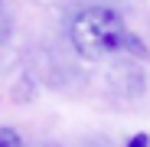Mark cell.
Listing matches in <instances>:
<instances>
[{
	"instance_id": "6da1fadb",
	"label": "cell",
	"mask_w": 150,
	"mask_h": 147,
	"mask_svg": "<svg viewBox=\"0 0 150 147\" xmlns=\"http://www.w3.org/2000/svg\"><path fill=\"white\" fill-rule=\"evenodd\" d=\"M69 36H72V46H75V53L82 59L98 62L105 56L124 53L127 39H131V30L121 20V13L111 10V7H85L72 20Z\"/></svg>"
},
{
	"instance_id": "7a4b0ae2",
	"label": "cell",
	"mask_w": 150,
	"mask_h": 147,
	"mask_svg": "<svg viewBox=\"0 0 150 147\" xmlns=\"http://www.w3.org/2000/svg\"><path fill=\"white\" fill-rule=\"evenodd\" d=\"M0 147H23V137L13 128H0Z\"/></svg>"
},
{
	"instance_id": "3957f363",
	"label": "cell",
	"mask_w": 150,
	"mask_h": 147,
	"mask_svg": "<svg viewBox=\"0 0 150 147\" xmlns=\"http://www.w3.org/2000/svg\"><path fill=\"white\" fill-rule=\"evenodd\" d=\"M127 147H150V137H147V134H134V137L127 141Z\"/></svg>"
},
{
	"instance_id": "277c9868",
	"label": "cell",
	"mask_w": 150,
	"mask_h": 147,
	"mask_svg": "<svg viewBox=\"0 0 150 147\" xmlns=\"http://www.w3.org/2000/svg\"><path fill=\"white\" fill-rule=\"evenodd\" d=\"M4 23H7V13H4V4H0V36H4Z\"/></svg>"
}]
</instances>
